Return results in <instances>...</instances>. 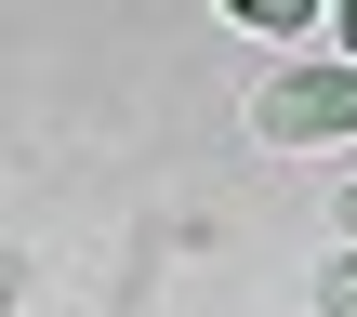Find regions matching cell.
<instances>
[{"label":"cell","mask_w":357,"mask_h":317,"mask_svg":"<svg viewBox=\"0 0 357 317\" xmlns=\"http://www.w3.org/2000/svg\"><path fill=\"white\" fill-rule=\"evenodd\" d=\"M238 13H252L265 40H318V0H238Z\"/></svg>","instance_id":"obj_2"},{"label":"cell","mask_w":357,"mask_h":317,"mask_svg":"<svg viewBox=\"0 0 357 317\" xmlns=\"http://www.w3.org/2000/svg\"><path fill=\"white\" fill-rule=\"evenodd\" d=\"M252 132L291 146V159H305V146H344V132H357V66H331V53L278 66V79L252 93Z\"/></svg>","instance_id":"obj_1"},{"label":"cell","mask_w":357,"mask_h":317,"mask_svg":"<svg viewBox=\"0 0 357 317\" xmlns=\"http://www.w3.org/2000/svg\"><path fill=\"white\" fill-rule=\"evenodd\" d=\"M331 66H357V0H344V13H331Z\"/></svg>","instance_id":"obj_4"},{"label":"cell","mask_w":357,"mask_h":317,"mask_svg":"<svg viewBox=\"0 0 357 317\" xmlns=\"http://www.w3.org/2000/svg\"><path fill=\"white\" fill-rule=\"evenodd\" d=\"M318 317H357V252H331V265H318Z\"/></svg>","instance_id":"obj_3"},{"label":"cell","mask_w":357,"mask_h":317,"mask_svg":"<svg viewBox=\"0 0 357 317\" xmlns=\"http://www.w3.org/2000/svg\"><path fill=\"white\" fill-rule=\"evenodd\" d=\"M331 238H344V252H357V185H344V199H331Z\"/></svg>","instance_id":"obj_5"}]
</instances>
